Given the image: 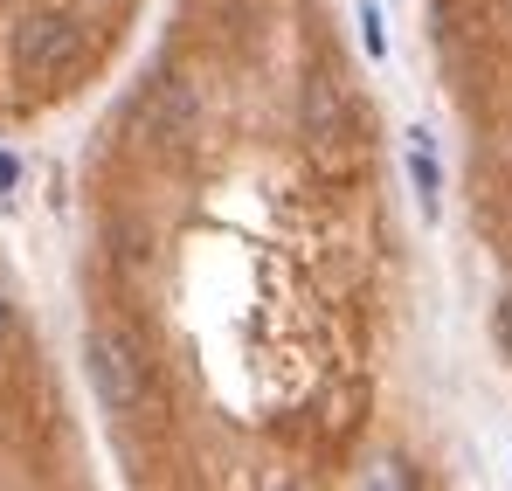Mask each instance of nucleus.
Instances as JSON below:
<instances>
[{"mask_svg":"<svg viewBox=\"0 0 512 491\" xmlns=\"http://www.w3.org/2000/svg\"><path fill=\"white\" fill-rule=\"evenodd\" d=\"M84 367H90V388L111 415H139L146 409V360L125 332H90L84 346Z\"/></svg>","mask_w":512,"mask_h":491,"instance_id":"nucleus-1","label":"nucleus"},{"mask_svg":"<svg viewBox=\"0 0 512 491\" xmlns=\"http://www.w3.org/2000/svg\"><path fill=\"white\" fill-rule=\"evenodd\" d=\"M77 49H84V35H77L70 14H35V21L14 28V70H21V83H35V90L63 77L77 63Z\"/></svg>","mask_w":512,"mask_h":491,"instance_id":"nucleus-2","label":"nucleus"},{"mask_svg":"<svg viewBox=\"0 0 512 491\" xmlns=\"http://www.w3.org/2000/svg\"><path fill=\"white\" fill-rule=\"evenodd\" d=\"M340 111H346L340 70H312V83H305V139H333Z\"/></svg>","mask_w":512,"mask_h":491,"instance_id":"nucleus-3","label":"nucleus"},{"mask_svg":"<svg viewBox=\"0 0 512 491\" xmlns=\"http://www.w3.org/2000/svg\"><path fill=\"white\" fill-rule=\"evenodd\" d=\"M409 173H416L423 215H436V160H429V132H409Z\"/></svg>","mask_w":512,"mask_h":491,"instance_id":"nucleus-4","label":"nucleus"},{"mask_svg":"<svg viewBox=\"0 0 512 491\" xmlns=\"http://www.w3.org/2000/svg\"><path fill=\"white\" fill-rule=\"evenodd\" d=\"M360 35H367V56H388V35H381V7H360Z\"/></svg>","mask_w":512,"mask_h":491,"instance_id":"nucleus-5","label":"nucleus"},{"mask_svg":"<svg viewBox=\"0 0 512 491\" xmlns=\"http://www.w3.org/2000/svg\"><path fill=\"white\" fill-rule=\"evenodd\" d=\"M14 180H21V166H14V153H0V201L14 194Z\"/></svg>","mask_w":512,"mask_h":491,"instance_id":"nucleus-6","label":"nucleus"},{"mask_svg":"<svg viewBox=\"0 0 512 491\" xmlns=\"http://www.w3.org/2000/svg\"><path fill=\"white\" fill-rule=\"evenodd\" d=\"M499 346H506V353H512V291H506V298H499Z\"/></svg>","mask_w":512,"mask_h":491,"instance_id":"nucleus-7","label":"nucleus"},{"mask_svg":"<svg viewBox=\"0 0 512 491\" xmlns=\"http://www.w3.org/2000/svg\"><path fill=\"white\" fill-rule=\"evenodd\" d=\"M7 332H14V305L0 298V339H7Z\"/></svg>","mask_w":512,"mask_h":491,"instance_id":"nucleus-8","label":"nucleus"}]
</instances>
